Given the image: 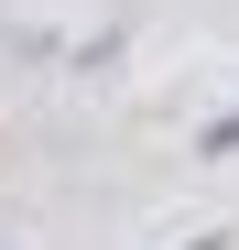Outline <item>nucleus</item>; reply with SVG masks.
I'll return each mask as SVG.
<instances>
[{
	"mask_svg": "<svg viewBox=\"0 0 239 250\" xmlns=\"http://www.w3.org/2000/svg\"><path fill=\"white\" fill-rule=\"evenodd\" d=\"M207 152H239V120H218V131H207Z\"/></svg>",
	"mask_w": 239,
	"mask_h": 250,
	"instance_id": "1",
	"label": "nucleus"
}]
</instances>
